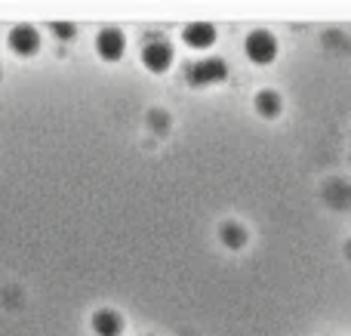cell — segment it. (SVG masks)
<instances>
[{
  "mask_svg": "<svg viewBox=\"0 0 351 336\" xmlns=\"http://www.w3.org/2000/svg\"><path fill=\"white\" fill-rule=\"evenodd\" d=\"M10 47H12V53H19V56H34L37 47H40V37H37L34 28L19 25V28L10 31Z\"/></svg>",
  "mask_w": 351,
  "mask_h": 336,
  "instance_id": "cell-5",
  "label": "cell"
},
{
  "mask_svg": "<svg viewBox=\"0 0 351 336\" xmlns=\"http://www.w3.org/2000/svg\"><path fill=\"white\" fill-rule=\"evenodd\" d=\"M182 37H185L188 47L204 49V47H210V43L216 40V28H213V25H206V22H191L185 31H182Z\"/></svg>",
  "mask_w": 351,
  "mask_h": 336,
  "instance_id": "cell-6",
  "label": "cell"
},
{
  "mask_svg": "<svg viewBox=\"0 0 351 336\" xmlns=\"http://www.w3.org/2000/svg\"><path fill=\"white\" fill-rule=\"evenodd\" d=\"M123 47H127V40H123V34L117 28H102L96 37V49L99 56H102L105 62H117L123 56Z\"/></svg>",
  "mask_w": 351,
  "mask_h": 336,
  "instance_id": "cell-4",
  "label": "cell"
},
{
  "mask_svg": "<svg viewBox=\"0 0 351 336\" xmlns=\"http://www.w3.org/2000/svg\"><path fill=\"white\" fill-rule=\"evenodd\" d=\"M142 62H145L152 71H167L173 65V47L167 40H152L142 47Z\"/></svg>",
  "mask_w": 351,
  "mask_h": 336,
  "instance_id": "cell-3",
  "label": "cell"
},
{
  "mask_svg": "<svg viewBox=\"0 0 351 336\" xmlns=\"http://www.w3.org/2000/svg\"><path fill=\"white\" fill-rule=\"evenodd\" d=\"M225 74H228V65H225L222 59H200V62H194V65H188L185 77L191 86H210V84L225 80Z\"/></svg>",
  "mask_w": 351,
  "mask_h": 336,
  "instance_id": "cell-2",
  "label": "cell"
},
{
  "mask_svg": "<svg viewBox=\"0 0 351 336\" xmlns=\"http://www.w3.org/2000/svg\"><path fill=\"white\" fill-rule=\"evenodd\" d=\"M219 238H222V244H228L231 250L247 244V235H243V228L237 226V222H225V226L219 228Z\"/></svg>",
  "mask_w": 351,
  "mask_h": 336,
  "instance_id": "cell-9",
  "label": "cell"
},
{
  "mask_svg": "<svg viewBox=\"0 0 351 336\" xmlns=\"http://www.w3.org/2000/svg\"><path fill=\"white\" fill-rule=\"evenodd\" d=\"M49 31H53L59 40H71L74 37V25H68V22H53L49 25Z\"/></svg>",
  "mask_w": 351,
  "mask_h": 336,
  "instance_id": "cell-10",
  "label": "cell"
},
{
  "mask_svg": "<svg viewBox=\"0 0 351 336\" xmlns=\"http://www.w3.org/2000/svg\"><path fill=\"white\" fill-rule=\"evenodd\" d=\"M256 111L265 117H274L280 111V96L274 90H262L259 96H256Z\"/></svg>",
  "mask_w": 351,
  "mask_h": 336,
  "instance_id": "cell-8",
  "label": "cell"
},
{
  "mask_svg": "<svg viewBox=\"0 0 351 336\" xmlns=\"http://www.w3.org/2000/svg\"><path fill=\"white\" fill-rule=\"evenodd\" d=\"M243 49H247L250 62H256V65H268V62H274V56H278V40H274L271 31H250Z\"/></svg>",
  "mask_w": 351,
  "mask_h": 336,
  "instance_id": "cell-1",
  "label": "cell"
},
{
  "mask_svg": "<svg viewBox=\"0 0 351 336\" xmlns=\"http://www.w3.org/2000/svg\"><path fill=\"white\" fill-rule=\"evenodd\" d=\"M93 331H96L99 336H121L123 318L117 312H111V309H102V312L93 315Z\"/></svg>",
  "mask_w": 351,
  "mask_h": 336,
  "instance_id": "cell-7",
  "label": "cell"
}]
</instances>
